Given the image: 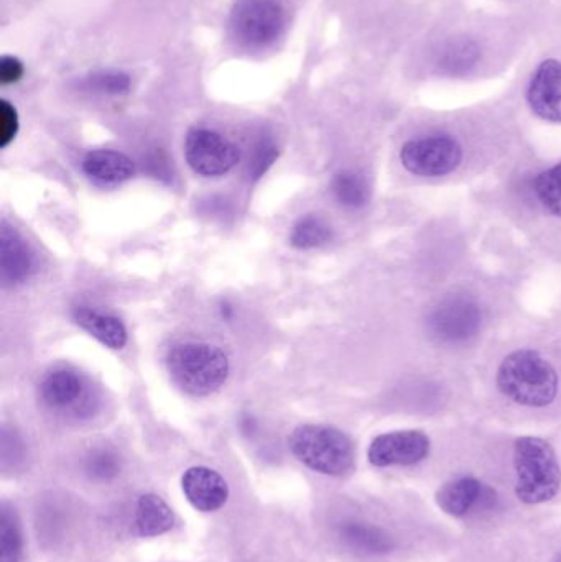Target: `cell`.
<instances>
[{
	"instance_id": "12",
	"label": "cell",
	"mask_w": 561,
	"mask_h": 562,
	"mask_svg": "<svg viewBox=\"0 0 561 562\" xmlns=\"http://www.w3.org/2000/svg\"><path fill=\"white\" fill-rule=\"evenodd\" d=\"M33 272V256L25 240L9 227L0 234V273L5 284H19Z\"/></svg>"
},
{
	"instance_id": "22",
	"label": "cell",
	"mask_w": 561,
	"mask_h": 562,
	"mask_svg": "<svg viewBox=\"0 0 561 562\" xmlns=\"http://www.w3.org/2000/svg\"><path fill=\"white\" fill-rule=\"evenodd\" d=\"M22 558V535L19 521L7 505L0 508V562H20Z\"/></svg>"
},
{
	"instance_id": "15",
	"label": "cell",
	"mask_w": 561,
	"mask_h": 562,
	"mask_svg": "<svg viewBox=\"0 0 561 562\" xmlns=\"http://www.w3.org/2000/svg\"><path fill=\"white\" fill-rule=\"evenodd\" d=\"M483 491L484 485L478 479H455L437 492V504L450 517L461 518L473 510L483 497Z\"/></svg>"
},
{
	"instance_id": "14",
	"label": "cell",
	"mask_w": 561,
	"mask_h": 562,
	"mask_svg": "<svg viewBox=\"0 0 561 562\" xmlns=\"http://www.w3.org/2000/svg\"><path fill=\"white\" fill-rule=\"evenodd\" d=\"M72 317H75L76 324L88 330L92 337H96L109 349H124L127 344V329L119 317L85 306L76 307L72 311Z\"/></svg>"
},
{
	"instance_id": "21",
	"label": "cell",
	"mask_w": 561,
	"mask_h": 562,
	"mask_svg": "<svg viewBox=\"0 0 561 562\" xmlns=\"http://www.w3.org/2000/svg\"><path fill=\"white\" fill-rule=\"evenodd\" d=\"M333 194L343 206L358 210L369 201V184L361 175L355 171H343L333 178Z\"/></svg>"
},
{
	"instance_id": "25",
	"label": "cell",
	"mask_w": 561,
	"mask_h": 562,
	"mask_svg": "<svg viewBox=\"0 0 561 562\" xmlns=\"http://www.w3.org/2000/svg\"><path fill=\"white\" fill-rule=\"evenodd\" d=\"M88 471L92 477L99 479V481H109V479L117 475V458L108 451L96 452V454H92L91 458H89Z\"/></svg>"
},
{
	"instance_id": "3",
	"label": "cell",
	"mask_w": 561,
	"mask_h": 562,
	"mask_svg": "<svg viewBox=\"0 0 561 562\" xmlns=\"http://www.w3.org/2000/svg\"><path fill=\"white\" fill-rule=\"evenodd\" d=\"M516 495L527 505H540L557 497L561 487V468L556 449L536 436H524L514 445Z\"/></svg>"
},
{
	"instance_id": "6",
	"label": "cell",
	"mask_w": 561,
	"mask_h": 562,
	"mask_svg": "<svg viewBox=\"0 0 561 562\" xmlns=\"http://www.w3.org/2000/svg\"><path fill=\"white\" fill-rule=\"evenodd\" d=\"M428 333L441 344L470 342L483 326V311L478 301L467 294L444 297L428 314Z\"/></svg>"
},
{
	"instance_id": "24",
	"label": "cell",
	"mask_w": 561,
	"mask_h": 562,
	"mask_svg": "<svg viewBox=\"0 0 561 562\" xmlns=\"http://www.w3.org/2000/svg\"><path fill=\"white\" fill-rule=\"evenodd\" d=\"M85 86L89 91L99 92V94L121 95L128 92L132 79L127 72L108 69V71L94 72L86 78Z\"/></svg>"
},
{
	"instance_id": "29",
	"label": "cell",
	"mask_w": 561,
	"mask_h": 562,
	"mask_svg": "<svg viewBox=\"0 0 561 562\" xmlns=\"http://www.w3.org/2000/svg\"><path fill=\"white\" fill-rule=\"evenodd\" d=\"M553 562H561V551L559 554H557L556 560Z\"/></svg>"
},
{
	"instance_id": "13",
	"label": "cell",
	"mask_w": 561,
	"mask_h": 562,
	"mask_svg": "<svg viewBox=\"0 0 561 562\" xmlns=\"http://www.w3.org/2000/svg\"><path fill=\"white\" fill-rule=\"evenodd\" d=\"M81 167L91 180L102 184L124 183L135 175V164L127 155L104 148L86 154Z\"/></svg>"
},
{
	"instance_id": "27",
	"label": "cell",
	"mask_w": 561,
	"mask_h": 562,
	"mask_svg": "<svg viewBox=\"0 0 561 562\" xmlns=\"http://www.w3.org/2000/svg\"><path fill=\"white\" fill-rule=\"evenodd\" d=\"M277 147L270 140H260L254 148V160L250 161V170L254 177H260L276 160Z\"/></svg>"
},
{
	"instance_id": "18",
	"label": "cell",
	"mask_w": 561,
	"mask_h": 562,
	"mask_svg": "<svg viewBox=\"0 0 561 562\" xmlns=\"http://www.w3.org/2000/svg\"><path fill=\"white\" fill-rule=\"evenodd\" d=\"M343 541L351 548L352 551L366 557H382L391 553L394 548V540L388 531L371 524H361L352 521L346 524L341 530Z\"/></svg>"
},
{
	"instance_id": "17",
	"label": "cell",
	"mask_w": 561,
	"mask_h": 562,
	"mask_svg": "<svg viewBox=\"0 0 561 562\" xmlns=\"http://www.w3.org/2000/svg\"><path fill=\"white\" fill-rule=\"evenodd\" d=\"M42 398L52 408L65 409L75 406L85 393V383L78 373L56 370L48 373L40 385Z\"/></svg>"
},
{
	"instance_id": "2",
	"label": "cell",
	"mask_w": 561,
	"mask_h": 562,
	"mask_svg": "<svg viewBox=\"0 0 561 562\" xmlns=\"http://www.w3.org/2000/svg\"><path fill=\"white\" fill-rule=\"evenodd\" d=\"M171 380L191 396L217 392L229 376V359L223 349L207 342L177 344L168 350Z\"/></svg>"
},
{
	"instance_id": "8",
	"label": "cell",
	"mask_w": 561,
	"mask_h": 562,
	"mask_svg": "<svg viewBox=\"0 0 561 562\" xmlns=\"http://www.w3.org/2000/svg\"><path fill=\"white\" fill-rule=\"evenodd\" d=\"M184 157L194 173L217 178L229 173L240 160V151L229 138L210 128H191L184 140Z\"/></svg>"
},
{
	"instance_id": "20",
	"label": "cell",
	"mask_w": 561,
	"mask_h": 562,
	"mask_svg": "<svg viewBox=\"0 0 561 562\" xmlns=\"http://www.w3.org/2000/svg\"><path fill=\"white\" fill-rule=\"evenodd\" d=\"M332 237V226L323 217L308 214L293 226L290 244L300 250L316 249L328 244Z\"/></svg>"
},
{
	"instance_id": "7",
	"label": "cell",
	"mask_w": 561,
	"mask_h": 562,
	"mask_svg": "<svg viewBox=\"0 0 561 562\" xmlns=\"http://www.w3.org/2000/svg\"><path fill=\"white\" fill-rule=\"evenodd\" d=\"M401 161L405 170L415 177H447L463 161V148L450 135H430L407 142L402 147Z\"/></svg>"
},
{
	"instance_id": "11",
	"label": "cell",
	"mask_w": 561,
	"mask_h": 562,
	"mask_svg": "<svg viewBox=\"0 0 561 562\" xmlns=\"http://www.w3.org/2000/svg\"><path fill=\"white\" fill-rule=\"evenodd\" d=\"M527 101L534 114L543 121L561 124V63L546 59L530 79Z\"/></svg>"
},
{
	"instance_id": "28",
	"label": "cell",
	"mask_w": 561,
	"mask_h": 562,
	"mask_svg": "<svg viewBox=\"0 0 561 562\" xmlns=\"http://www.w3.org/2000/svg\"><path fill=\"white\" fill-rule=\"evenodd\" d=\"M23 72H25V68H23V63L19 58L2 56V59H0V81H2V85H12V82L19 81V79H22Z\"/></svg>"
},
{
	"instance_id": "4",
	"label": "cell",
	"mask_w": 561,
	"mask_h": 562,
	"mask_svg": "<svg viewBox=\"0 0 561 562\" xmlns=\"http://www.w3.org/2000/svg\"><path fill=\"white\" fill-rule=\"evenodd\" d=\"M289 445L293 456L318 474L341 477L355 469V445L335 426H299L290 435Z\"/></svg>"
},
{
	"instance_id": "10",
	"label": "cell",
	"mask_w": 561,
	"mask_h": 562,
	"mask_svg": "<svg viewBox=\"0 0 561 562\" xmlns=\"http://www.w3.org/2000/svg\"><path fill=\"white\" fill-rule=\"evenodd\" d=\"M181 488L193 508L203 514L220 510L229 498L226 479L220 472L204 465L188 469L181 477Z\"/></svg>"
},
{
	"instance_id": "16",
	"label": "cell",
	"mask_w": 561,
	"mask_h": 562,
	"mask_svg": "<svg viewBox=\"0 0 561 562\" xmlns=\"http://www.w3.org/2000/svg\"><path fill=\"white\" fill-rule=\"evenodd\" d=\"M175 515L170 505L157 494H145L135 508V527L144 538L160 537L173 528Z\"/></svg>"
},
{
	"instance_id": "1",
	"label": "cell",
	"mask_w": 561,
	"mask_h": 562,
	"mask_svg": "<svg viewBox=\"0 0 561 562\" xmlns=\"http://www.w3.org/2000/svg\"><path fill=\"white\" fill-rule=\"evenodd\" d=\"M497 386L517 405L546 408L559 393V373L552 363L532 349L509 353L497 370Z\"/></svg>"
},
{
	"instance_id": "19",
	"label": "cell",
	"mask_w": 561,
	"mask_h": 562,
	"mask_svg": "<svg viewBox=\"0 0 561 562\" xmlns=\"http://www.w3.org/2000/svg\"><path fill=\"white\" fill-rule=\"evenodd\" d=\"M481 48L474 40L457 38L441 45L435 65L444 75L463 76L478 65Z\"/></svg>"
},
{
	"instance_id": "26",
	"label": "cell",
	"mask_w": 561,
	"mask_h": 562,
	"mask_svg": "<svg viewBox=\"0 0 561 562\" xmlns=\"http://www.w3.org/2000/svg\"><path fill=\"white\" fill-rule=\"evenodd\" d=\"M19 114L9 101H2L0 105V147L5 148L12 144L19 134Z\"/></svg>"
},
{
	"instance_id": "9",
	"label": "cell",
	"mask_w": 561,
	"mask_h": 562,
	"mask_svg": "<svg viewBox=\"0 0 561 562\" xmlns=\"http://www.w3.org/2000/svg\"><path fill=\"white\" fill-rule=\"evenodd\" d=\"M431 442L425 432L407 429L378 436L368 449V459L375 468L415 465L430 454Z\"/></svg>"
},
{
	"instance_id": "23",
	"label": "cell",
	"mask_w": 561,
	"mask_h": 562,
	"mask_svg": "<svg viewBox=\"0 0 561 562\" xmlns=\"http://www.w3.org/2000/svg\"><path fill=\"white\" fill-rule=\"evenodd\" d=\"M536 194L547 211L561 217V164L539 175Z\"/></svg>"
},
{
	"instance_id": "5",
	"label": "cell",
	"mask_w": 561,
	"mask_h": 562,
	"mask_svg": "<svg viewBox=\"0 0 561 562\" xmlns=\"http://www.w3.org/2000/svg\"><path fill=\"white\" fill-rule=\"evenodd\" d=\"M287 29L289 10L283 0H236L231 10V38L244 52L276 48Z\"/></svg>"
}]
</instances>
